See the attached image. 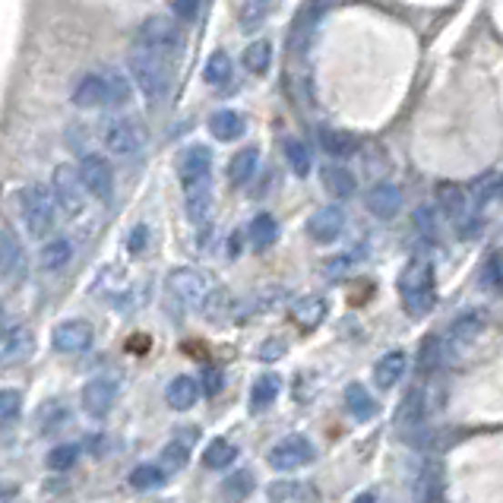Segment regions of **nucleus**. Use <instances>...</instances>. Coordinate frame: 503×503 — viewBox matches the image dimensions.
<instances>
[{
    "mask_svg": "<svg viewBox=\"0 0 503 503\" xmlns=\"http://www.w3.org/2000/svg\"><path fill=\"white\" fill-rule=\"evenodd\" d=\"M127 70L134 76L136 89L146 96L149 105H158L168 98L171 92V70H168V57L156 55V51L134 48V55L127 57Z\"/></svg>",
    "mask_w": 503,
    "mask_h": 503,
    "instance_id": "1",
    "label": "nucleus"
},
{
    "mask_svg": "<svg viewBox=\"0 0 503 503\" xmlns=\"http://www.w3.org/2000/svg\"><path fill=\"white\" fill-rule=\"evenodd\" d=\"M399 297L412 317H428L437 301V286H434V263L431 260H408V267L399 276Z\"/></svg>",
    "mask_w": 503,
    "mask_h": 503,
    "instance_id": "2",
    "label": "nucleus"
},
{
    "mask_svg": "<svg viewBox=\"0 0 503 503\" xmlns=\"http://www.w3.org/2000/svg\"><path fill=\"white\" fill-rule=\"evenodd\" d=\"M168 295L175 297L181 307L187 310H203L206 314L209 304L216 301V282L209 273L194 267H181L168 276Z\"/></svg>",
    "mask_w": 503,
    "mask_h": 503,
    "instance_id": "3",
    "label": "nucleus"
},
{
    "mask_svg": "<svg viewBox=\"0 0 503 503\" xmlns=\"http://www.w3.org/2000/svg\"><path fill=\"white\" fill-rule=\"evenodd\" d=\"M19 200V216H23V225L32 237H45L51 228H55V209L61 206L55 194H48L45 184H25L16 194Z\"/></svg>",
    "mask_w": 503,
    "mask_h": 503,
    "instance_id": "4",
    "label": "nucleus"
},
{
    "mask_svg": "<svg viewBox=\"0 0 503 503\" xmlns=\"http://www.w3.org/2000/svg\"><path fill=\"white\" fill-rule=\"evenodd\" d=\"M136 48H146V51H156L162 57H175L177 51L184 48V35L177 29L175 19H165V16H152L146 19L136 32Z\"/></svg>",
    "mask_w": 503,
    "mask_h": 503,
    "instance_id": "5",
    "label": "nucleus"
},
{
    "mask_svg": "<svg viewBox=\"0 0 503 503\" xmlns=\"http://www.w3.org/2000/svg\"><path fill=\"white\" fill-rule=\"evenodd\" d=\"M102 140L115 156H140L146 146V130L136 117H115L105 124Z\"/></svg>",
    "mask_w": 503,
    "mask_h": 503,
    "instance_id": "6",
    "label": "nucleus"
},
{
    "mask_svg": "<svg viewBox=\"0 0 503 503\" xmlns=\"http://www.w3.org/2000/svg\"><path fill=\"white\" fill-rule=\"evenodd\" d=\"M51 187H55V196H57V203H61L64 213H70V216L83 213V203L89 190H86L79 168H73V165H57L55 177H51Z\"/></svg>",
    "mask_w": 503,
    "mask_h": 503,
    "instance_id": "7",
    "label": "nucleus"
},
{
    "mask_svg": "<svg viewBox=\"0 0 503 503\" xmlns=\"http://www.w3.org/2000/svg\"><path fill=\"white\" fill-rule=\"evenodd\" d=\"M317 449L314 443L307 440V437L301 434H291L286 440H279L273 449H269V466L276 468V472H295V468L307 466V462H314Z\"/></svg>",
    "mask_w": 503,
    "mask_h": 503,
    "instance_id": "8",
    "label": "nucleus"
},
{
    "mask_svg": "<svg viewBox=\"0 0 503 503\" xmlns=\"http://www.w3.org/2000/svg\"><path fill=\"white\" fill-rule=\"evenodd\" d=\"M79 175H83L86 190L98 203H111V196H115V171H111L108 158L89 152V156L79 158Z\"/></svg>",
    "mask_w": 503,
    "mask_h": 503,
    "instance_id": "9",
    "label": "nucleus"
},
{
    "mask_svg": "<svg viewBox=\"0 0 503 503\" xmlns=\"http://www.w3.org/2000/svg\"><path fill=\"white\" fill-rule=\"evenodd\" d=\"M177 175H181V187H194V184L213 181V152L209 146H187L177 158Z\"/></svg>",
    "mask_w": 503,
    "mask_h": 503,
    "instance_id": "10",
    "label": "nucleus"
},
{
    "mask_svg": "<svg viewBox=\"0 0 503 503\" xmlns=\"http://www.w3.org/2000/svg\"><path fill=\"white\" fill-rule=\"evenodd\" d=\"M96 333L86 320H64L61 327H55V348L64 355H83L92 348Z\"/></svg>",
    "mask_w": 503,
    "mask_h": 503,
    "instance_id": "11",
    "label": "nucleus"
},
{
    "mask_svg": "<svg viewBox=\"0 0 503 503\" xmlns=\"http://www.w3.org/2000/svg\"><path fill=\"white\" fill-rule=\"evenodd\" d=\"M73 105L76 108H111L108 105V83H105V73L96 70V73H86L79 76V83L73 86Z\"/></svg>",
    "mask_w": 503,
    "mask_h": 503,
    "instance_id": "12",
    "label": "nucleus"
},
{
    "mask_svg": "<svg viewBox=\"0 0 503 503\" xmlns=\"http://www.w3.org/2000/svg\"><path fill=\"white\" fill-rule=\"evenodd\" d=\"M342 231H346V213H342V206L317 209V213L310 216V222H307V235L314 237L317 244H333Z\"/></svg>",
    "mask_w": 503,
    "mask_h": 503,
    "instance_id": "13",
    "label": "nucleus"
},
{
    "mask_svg": "<svg viewBox=\"0 0 503 503\" xmlns=\"http://www.w3.org/2000/svg\"><path fill=\"white\" fill-rule=\"evenodd\" d=\"M117 399V380L115 377H92L83 389V408L89 415H108Z\"/></svg>",
    "mask_w": 503,
    "mask_h": 503,
    "instance_id": "14",
    "label": "nucleus"
},
{
    "mask_svg": "<svg viewBox=\"0 0 503 503\" xmlns=\"http://www.w3.org/2000/svg\"><path fill=\"white\" fill-rule=\"evenodd\" d=\"M0 355H4L6 367L32 358V355H35V333H32L29 327H23V323H19V327H6L4 342H0Z\"/></svg>",
    "mask_w": 503,
    "mask_h": 503,
    "instance_id": "15",
    "label": "nucleus"
},
{
    "mask_svg": "<svg viewBox=\"0 0 503 503\" xmlns=\"http://www.w3.org/2000/svg\"><path fill=\"white\" fill-rule=\"evenodd\" d=\"M0 269H4V279L13 286V279L25 276V254H23V244L16 241L13 228L6 225L4 235H0Z\"/></svg>",
    "mask_w": 503,
    "mask_h": 503,
    "instance_id": "16",
    "label": "nucleus"
},
{
    "mask_svg": "<svg viewBox=\"0 0 503 503\" xmlns=\"http://www.w3.org/2000/svg\"><path fill=\"white\" fill-rule=\"evenodd\" d=\"M485 329V317H478V314H466V317H459V320L449 327V336H447V348L453 355H459V352H466L468 346H472L475 339H478V333ZM447 352V355H449ZM443 355V358H447Z\"/></svg>",
    "mask_w": 503,
    "mask_h": 503,
    "instance_id": "17",
    "label": "nucleus"
},
{
    "mask_svg": "<svg viewBox=\"0 0 503 503\" xmlns=\"http://www.w3.org/2000/svg\"><path fill=\"white\" fill-rule=\"evenodd\" d=\"M415 498L418 500H440L443 498V468L437 459H421L418 475H415Z\"/></svg>",
    "mask_w": 503,
    "mask_h": 503,
    "instance_id": "18",
    "label": "nucleus"
},
{
    "mask_svg": "<svg viewBox=\"0 0 503 503\" xmlns=\"http://www.w3.org/2000/svg\"><path fill=\"white\" fill-rule=\"evenodd\" d=\"M428 418V402L421 396V389H412L402 402V412H399V428L406 431L408 440H415V434H421V425Z\"/></svg>",
    "mask_w": 503,
    "mask_h": 503,
    "instance_id": "19",
    "label": "nucleus"
},
{
    "mask_svg": "<svg viewBox=\"0 0 503 503\" xmlns=\"http://www.w3.org/2000/svg\"><path fill=\"white\" fill-rule=\"evenodd\" d=\"M399 206H402V194L393 184H377L367 194V209H370V216H377V218H393L399 213Z\"/></svg>",
    "mask_w": 503,
    "mask_h": 503,
    "instance_id": "20",
    "label": "nucleus"
},
{
    "mask_svg": "<svg viewBox=\"0 0 503 503\" xmlns=\"http://www.w3.org/2000/svg\"><path fill=\"white\" fill-rule=\"evenodd\" d=\"M200 399V387H196L194 377H175L165 389V402H168L175 412H187L194 408V402Z\"/></svg>",
    "mask_w": 503,
    "mask_h": 503,
    "instance_id": "21",
    "label": "nucleus"
},
{
    "mask_svg": "<svg viewBox=\"0 0 503 503\" xmlns=\"http://www.w3.org/2000/svg\"><path fill=\"white\" fill-rule=\"evenodd\" d=\"M209 130H213L216 140L231 143V140H237V136H244V130H247V121H244L237 111L225 108V111H216V115L209 117Z\"/></svg>",
    "mask_w": 503,
    "mask_h": 503,
    "instance_id": "22",
    "label": "nucleus"
},
{
    "mask_svg": "<svg viewBox=\"0 0 503 503\" xmlns=\"http://www.w3.org/2000/svg\"><path fill=\"white\" fill-rule=\"evenodd\" d=\"M406 374V352H387L374 367V380L380 389H393Z\"/></svg>",
    "mask_w": 503,
    "mask_h": 503,
    "instance_id": "23",
    "label": "nucleus"
},
{
    "mask_svg": "<svg viewBox=\"0 0 503 503\" xmlns=\"http://www.w3.org/2000/svg\"><path fill=\"white\" fill-rule=\"evenodd\" d=\"M320 177L327 194H333L336 200H346V196L355 194V175L348 168H342V165H323Z\"/></svg>",
    "mask_w": 503,
    "mask_h": 503,
    "instance_id": "24",
    "label": "nucleus"
},
{
    "mask_svg": "<svg viewBox=\"0 0 503 503\" xmlns=\"http://www.w3.org/2000/svg\"><path fill=\"white\" fill-rule=\"evenodd\" d=\"M184 196H187V216L194 222H206L209 213H213V181L194 184V187L184 190Z\"/></svg>",
    "mask_w": 503,
    "mask_h": 503,
    "instance_id": "25",
    "label": "nucleus"
},
{
    "mask_svg": "<svg viewBox=\"0 0 503 503\" xmlns=\"http://www.w3.org/2000/svg\"><path fill=\"white\" fill-rule=\"evenodd\" d=\"M323 317H327V301H323V297H317V295L301 297V301H297L295 307H291V320H295L301 329L320 327Z\"/></svg>",
    "mask_w": 503,
    "mask_h": 503,
    "instance_id": "26",
    "label": "nucleus"
},
{
    "mask_svg": "<svg viewBox=\"0 0 503 503\" xmlns=\"http://www.w3.org/2000/svg\"><path fill=\"white\" fill-rule=\"evenodd\" d=\"M346 406H348V415H352L355 421H370L377 412H380L374 396H370L361 383H352V387L346 389Z\"/></svg>",
    "mask_w": 503,
    "mask_h": 503,
    "instance_id": "27",
    "label": "nucleus"
},
{
    "mask_svg": "<svg viewBox=\"0 0 503 503\" xmlns=\"http://www.w3.org/2000/svg\"><path fill=\"white\" fill-rule=\"evenodd\" d=\"M320 146L327 156L333 158H352V152L358 149V140L346 130H333V127H323L320 130Z\"/></svg>",
    "mask_w": 503,
    "mask_h": 503,
    "instance_id": "28",
    "label": "nucleus"
},
{
    "mask_svg": "<svg viewBox=\"0 0 503 503\" xmlns=\"http://www.w3.org/2000/svg\"><path fill=\"white\" fill-rule=\"evenodd\" d=\"M276 399H279V377L276 374L257 377V383L250 387V408H254V412H263V408H269Z\"/></svg>",
    "mask_w": 503,
    "mask_h": 503,
    "instance_id": "29",
    "label": "nucleus"
},
{
    "mask_svg": "<svg viewBox=\"0 0 503 503\" xmlns=\"http://www.w3.org/2000/svg\"><path fill=\"white\" fill-rule=\"evenodd\" d=\"M257 162H260V152L250 146V149H241L235 158H231V165H228V177H231V184H237V187H244V184L250 181V177L257 175Z\"/></svg>",
    "mask_w": 503,
    "mask_h": 503,
    "instance_id": "30",
    "label": "nucleus"
},
{
    "mask_svg": "<svg viewBox=\"0 0 503 503\" xmlns=\"http://www.w3.org/2000/svg\"><path fill=\"white\" fill-rule=\"evenodd\" d=\"M247 235H250V247H254V250H267V247H273L276 237H279V225H276L273 216L260 213L254 222H250Z\"/></svg>",
    "mask_w": 503,
    "mask_h": 503,
    "instance_id": "31",
    "label": "nucleus"
},
{
    "mask_svg": "<svg viewBox=\"0 0 503 503\" xmlns=\"http://www.w3.org/2000/svg\"><path fill=\"white\" fill-rule=\"evenodd\" d=\"M102 73H105V83H108V105L111 108L127 105L130 96H134V89H130L134 76H124V70H115V67H102Z\"/></svg>",
    "mask_w": 503,
    "mask_h": 503,
    "instance_id": "32",
    "label": "nucleus"
},
{
    "mask_svg": "<svg viewBox=\"0 0 503 503\" xmlns=\"http://www.w3.org/2000/svg\"><path fill=\"white\" fill-rule=\"evenodd\" d=\"M279 6V0H244L241 6V29L244 32H254L263 25V19Z\"/></svg>",
    "mask_w": 503,
    "mask_h": 503,
    "instance_id": "33",
    "label": "nucleus"
},
{
    "mask_svg": "<svg viewBox=\"0 0 503 503\" xmlns=\"http://www.w3.org/2000/svg\"><path fill=\"white\" fill-rule=\"evenodd\" d=\"M235 459H237V447L228 440H222V437L203 449V466L206 468H228Z\"/></svg>",
    "mask_w": 503,
    "mask_h": 503,
    "instance_id": "34",
    "label": "nucleus"
},
{
    "mask_svg": "<svg viewBox=\"0 0 503 503\" xmlns=\"http://www.w3.org/2000/svg\"><path fill=\"white\" fill-rule=\"evenodd\" d=\"M269 500H317V491L304 481H276L269 488Z\"/></svg>",
    "mask_w": 503,
    "mask_h": 503,
    "instance_id": "35",
    "label": "nucleus"
},
{
    "mask_svg": "<svg viewBox=\"0 0 503 503\" xmlns=\"http://www.w3.org/2000/svg\"><path fill=\"white\" fill-rule=\"evenodd\" d=\"M130 485L136 488V491H156V488L165 485V466H136L134 472H130Z\"/></svg>",
    "mask_w": 503,
    "mask_h": 503,
    "instance_id": "36",
    "label": "nucleus"
},
{
    "mask_svg": "<svg viewBox=\"0 0 503 503\" xmlns=\"http://www.w3.org/2000/svg\"><path fill=\"white\" fill-rule=\"evenodd\" d=\"M187 459H190V443L181 440V437H175V440H171L168 447L162 449L165 472H181V468L187 466Z\"/></svg>",
    "mask_w": 503,
    "mask_h": 503,
    "instance_id": "37",
    "label": "nucleus"
},
{
    "mask_svg": "<svg viewBox=\"0 0 503 503\" xmlns=\"http://www.w3.org/2000/svg\"><path fill=\"white\" fill-rule=\"evenodd\" d=\"M269 61H273V45L269 42H254L244 51V67L250 73H257V76L269 70Z\"/></svg>",
    "mask_w": 503,
    "mask_h": 503,
    "instance_id": "38",
    "label": "nucleus"
},
{
    "mask_svg": "<svg viewBox=\"0 0 503 503\" xmlns=\"http://www.w3.org/2000/svg\"><path fill=\"white\" fill-rule=\"evenodd\" d=\"M70 257H73L70 244L64 241V237H57V241H48L42 247V267L45 269H61V267H67Z\"/></svg>",
    "mask_w": 503,
    "mask_h": 503,
    "instance_id": "39",
    "label": "nucleus"
},
{
    "mask_svg": "<svg viewBox=\"0 0 503 503\" xmlns=\"http://www.w3.org/2000/svg\"><path fill=\"white\" fill-rule=\"evenodd\" d=\"M286 156H288L291 171H295L297 177H304L310 171V152L301 140H286Z\"/></svg>",
    "mask_w": 503,
    "mask_h": 503,
    "instance_id": "40",
    "label": "nucleus"
},
{
    "mask_svg": "<svg viewBox=\"0 0 503 503\" xmlns=\"http://www.w3.org/2000/svg\"><path fill=\"white\" fill-rule=\"evenodd\" d=\"M225 79H231V57L225 51H216L206 61V83L209 86H222Z\"/></svg>",
    "mask_w": 503,
    "mask_h": 503,
    "instance_id": "41",
    "label": "nucleus"
},
{
    "mask_svg": "<svg viewBox=\"0 0 503 503\" xmlns=\"http://www.w3.org/2000/svg\"><path fill=\"white\" fill-rule=\"evenodd\" d=\"M19 412H23V393L19 389H4L0 393V425L10 428Z\"/></svg>",
    "mask_w": 503,
    "mask_h": 503,
    "instance_id": "42",
    "label": "nucleus"
},
{
    "mask_svg": "<svg viewBox=\"0 0 503 503\" xmlns=\"http://www.w3.org/2000/svg\"><path fill=\"white\" fill-rule=\"evenodd\" d=\"M76 459H79V447L64 443V447H55L48 453V468L51 472H67V468H73V462Z\"/></svg>",
    "mask_w": 503,
    "mask_h": 503,
    "instance_id": "43",
    "label": "nucleus"
},
{
    "mask_svg": "<svg viewBox=\"0 0 503 503\" xmlns=\"http://www.w3.org/2000/svg\"><path fill=\"white\" fill-rule=\"evenodd\" d=\"M250 491H254V475L250 472H235L231 478H225V498H247Z\"/></svg>",
    "mask_w": 503,
    "mask_h": 503,
    "instance_id": "44",
    "label": "nucleus"
},
{
    "mask_svg": "<svg viewBox=\"0 0 503 503\" xmlns=\"http://www.w3.org/2000/svg\"><path fill=\"white\" fill-rule=\"evenodd\" d=\"M494 194H500V175H485L481 181L472 184V196L478 203H488Z\"/></svg>",
    "mask_w": 503,
    "mask_h": 503,
    "instance_id": "45",
    "label": "nucleus"
},
{
    "mask_svg": "<svg viewBox=\"0 0 503 503\" xmlns=\"http://www.w3.org/2000/svg\"><path fill=\"white\" fill-rule=\"evenodd\" d=\"M437 196H440V203H443V209H447V213H453V216L462 213V190L459 187H449V184H443V187L437 190Z\"/></svg>",
    "mask_w": 503,
    "mask_h": 503,
    "instance_id": "46",
    "label": "nucleus"
},
{
    "mask_svg": "<svg viewBox=\"0 0 503 503\" xmlns=\"http://www.w3.org/2000/svg\"><path fill=\"white\" fill-rule=\"evenodd\" d=\"M146 241H149V228H146V225H136L127 237V250L130 254H140V250L146 247Z\"/></svg>",
    "mask_w": 503,
    "mask_h": 503,
    "instance_id": "47",
    "label": "nucleus"
},
{
    "mask_svg": "<svg viewBox=\"0 0 503 503\" xmlns=\"http://www.w3.org/2000/svg\"><path fill=\"white\" fill-rule=\"evenodd\" d=\"M437 358H440V339H428L421 346V367H434Z\"/></svg>",
    "mask_w": 503,
    "mask_h": 503,
    "instance_id": "48",
    "label": "nucleus"
},
{
    "mask_svg": "<svg viewBox=\"0 0 503 503\" xmlns=\"http://www.w3.org/2000/svg\"><path fill=\"white\" fill-rule=\"evenodd\" d=\"M196 6H200V0H175V13L184 23H190L196 16Z\"/></svg>",
    "mask_w": 503,
    "mask_h": 503,
    "instance_id": "49",
    "label": "nucleus"
},
{
    "mask_svg": "<svg viewBox=\"0 0 503 503\" xmlns=\"http://www.w3.org/2000/svg\"><path fill=\"white\" fill-rule=\"evenodd\" d=\"M282 352H286V342H267V346L260 348V361H276Z\"/></svg>",
    "mask_w": 503,
    "mask_h": 503,
    "instance_id": "50",
    "label": "nucleus"
},
{
    "mask_svg": "<svg viewBox=\"0 0 503 503\" xmlns=\"http://www.w3.org/2000/svg\"><path fill=\"white\" fill-rule=\"evenodd\" d=\"M218 387H222V377L216 370H206V393H218Z\"/></svg>",
    "mask_w": 503,
    "mask_h": 503,
    "instance_id": "51",
    "label": "nucleus"
},
{
    "mask_svg": "<svg viewBox=\"0 0 503 503\" xmlns=\"http://www.w3.org/2000/svg\"><path fill=\"white\" fill-rule=\"evenodd\" d=\"M342 0H314V13H320V10H329V6H339Z\"/></svg>",
    "mask_w": 503,
    "mask_h": 503,
    "instance_id": "52",
    "label": "nucleus"
},
{
    "mask_svg": "<svg viewBox=\"0 0 503 503\" xmlns=\"http://www.w3.org/2000/svg\"><path fill=\"white\" fill-rule=\"evenodd\" d=\"M500 194H503V175H500Z\"/></svg>",
    "mask_w": 503,
    "mask_h": 503,
    "instance_id": "53",
    "label": "nucleus"
}]
</instances>
